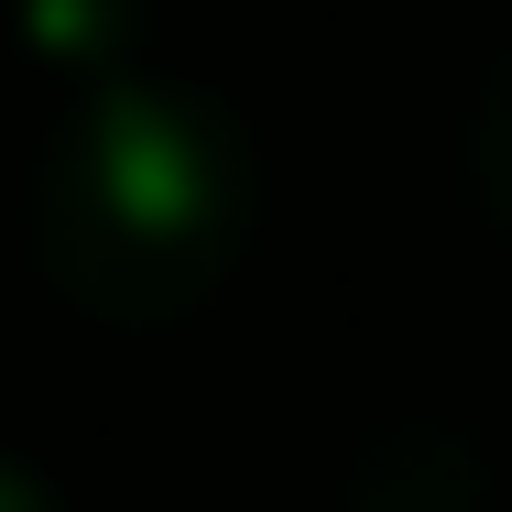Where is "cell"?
Segmentation results:
<instances>
[{"label":"cell","mask_w":512,"mask_h":512,"mask_svg":"<svg viewBox=\"0 0 512 512\" xmlns=\"http://www.w3.org/2000/svg\"><path fill=\"white\" fill-rule=\"evenodd\" d=\"M349 512H480V447L447 414H393L349 458Z\"/></svg>","instance_id":"obj_2"},{"label":"cell","mask_w":512,"mask_h":512,"mask_svg":"<svg viewBox=\"0 0 512 512\" xmlns=\"http://www.w3.org/2000/svg\"><path fill=\"white\" fill-rule=\"evenodd\" d=\"M11 22H22L44 55L120 77V55H131V33L153 22V0H11Z\"/></svg>","instance_id":"obj_3"},{"label":"cell","mask_w":512,"mask_h":512,"mask_svg":"<svg viewBox=\"0 0 512 512\" xmlns=\"http://www.w3.org/2000/svg\"><path fill=\"white\" fill-rule=\"evenodd\" d=\"M33 262L99 316H175L251 251L262 142L207 77L120 66L33 153Z\"/></svg>","instance_id":"obj_1"},{"label":"cell","mask_w":512,"mask_h":512,"mask_svg":"<svg viewBox=\"0 0 512 512\" xmlns=\"http://www.w3.org/2000/svg\"><path fill=\"white\" fill-rule=\"evenodd\" d=\"M0 512H66L55 469H44L33 447H0Z\"/></svg>","instance_id":"obj_5"},{"label":"cell","mask_w":512,"mask_h":512,"mask_svg":"<svg viewBox=\"0 0 512 512\" xmlns=\"http://www.w3.org/2000/svg\"><path fill=\"white\" fill-rule=\"evenodd\" d=\"M469 186L491 197V218L512 229V33L491 44L480 88H469Z\"/></svg>","instance_id":"obj_4"}]
</instances>
